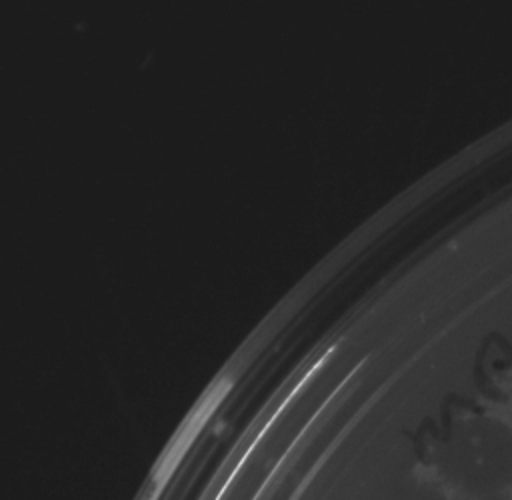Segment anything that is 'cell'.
Returning a JSON list of instances; mask_svg holds the SVG:
<instances>
[{
	"label": "cell",
	"instance_id": "obj_1",
	"mask_svg": "<svg viewBox=\"0 0 512 500\" xmlns=\"http://www.w3.org/2000/svg\"><path fill=\"white\" fill-rule=\"evenodd\" d=\"M482 500H512V498L508 496V492H506V490H502V492L486 494V496H482Z\"/></svg>",
	"mask_w": 512,
	"mask_h": 500
}]
</instances>
